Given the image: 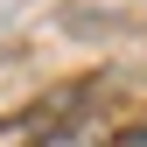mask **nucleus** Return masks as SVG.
<instances>
[{
    "label": "nucleus",
    "instance_id": "f257e3e1",
    "mask_svg": "<svg viewBox=\"0 0 147 147\" xmlns=\"http://www.w3.org/2000/svg\"><path fill=\"white\" fill-rule=\"evenodd\" d=\"M42 147H98V133H91V126H63V133H49Z\"/></svg>",
    "mask_w": 147,
    "mask_h": 147
}]
</instances>
